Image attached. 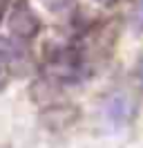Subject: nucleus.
I'll return each mask as SVG.
<instances>
[{
	"instance_id": "1",
	"label": "nucleus",
	"mask_w": 143,
	"mask_h": 148,
	"mask_svg": "<svg viewBox=\"0 0 143 148\" xmlns=\"http://www.w3.org/2000/svg\"><path fill=\"white\" fill-rule=\"evenodd\" d=\"M45 54V70L47 79L58 85L67 83H78L85 72L83 54L78 47L74 45H63V43H49L43 47Z\"/></svg>"
},
{
	"instance_id": "2",
	"label": "nucleus",
	"mask_w": 143,
	"mask_h": 148,
	"mask_svg": "<svg viewBox=\"0 0 143 148\" xmlns=\"http://www.w3.org/2000/svg\"><path fill=\"white\" fill-rule=\"evenodd\" d=\"M5 23H7L11 38L18 40V43L31 40V38H36L40 34V18H38V14L31 9V5L27 0H14L9 5Z\"/></svg>"
},
{
	"instance_id": "3",
	"label": "nucleus",
	"mask_w": 143,
	"mask_h": 148,
	"mask_svg": "<svg viewBox=\"0 0 143 148\" xmlns=\"http://www.w3.org/2000/svg\"><path fill=\"white\" fill-rule=\"evenodd\" d=\"M134 114V103L132 97L123 90H114L107 94L105 103H103V121L110 130H123Z\"/></svg>"
},
{
	"instance_id": "4",
	"label": "nucleus",
	"mask_w": 143,
	"mask_h": 148,
	"mask_svg": "<svg viewBox=\"0 0 143 148\" xmlns=\"http://www.w3.org/2000/svg\"><path fill=\"white\" fill-rule=\"evenodd\" d=\"M0 58H2V65H5L7 74L22 76L31 70L29 49L14 38H0Z\"/></svg>"
},
{
	"instance_id": "5",
	"label": "nucleus",
	"mask_w": 143,
	"mask_h": 148,
	"mask_svg": "<svg viewBox=\"0 0 143 148\" xmlns=\"http://www.w3.org/2000/svg\"><path fill=\"white\" fill-rule=\"evenodd\" d=\"M130 25L134 34H143V0H134L132 14H130Z\"/></svg>"
},
{
	"instance_id": "6",
	"label": "nucleus",
	"mask_w": 143,
	"mask_h": 148,
	"mask_svg": "<svg viewBox=\"0 0 143 148\" xmlns=\"http://www.w3.org/2000/svg\"><path fill=\"white\" fill-rule=\"evenodd\" d=\"M49 14H65L74 5V0H38Z\"/></svg>"
},
{
	"instance_id": "7",
	"label": "nucleus",
	"mask_w": 143,
	"mask_h": 148,
	"mask_svg": "<svg viewBox=\"0 0 143 148\" xmlns=\"http://www.w3.org/2000/svg\"><path fill=\"white\" fill-rule=\"evenodd\" d=\"M134 76L143 83V49H141V54L136 56V63H134Z\"/></svg>"
},
{
	"instance_id": "8",
	"label": "nucleus",
	"mask_w": 143,
	"mask_h": 148,
	"mask_svg": "<svg viewBox=\"0 0 143 148\" xmlns=\"http://www.w3.org/2000/svg\"><path fill=\"white\" fill-rule=\"evenodd\" d=\"M9 0H0V25L5 23V16H7V11H9Z\"/></svg>"
},
{
	"instance_id": "9",
	"label": "nucleus",
	"mask_w": 143,
	"mask_h": 148,
	"mask_svg": "<svg viewBox=\"0 0 143 148\" xmlns=\"http://www.w3.org/2000/svg\"><path fill=\"white\" fill-rule=\"evenodd\" d=\"M89 2H94V5H98V7H112L116 0H89Z\"/></svg>"
},
{
	"instance_id": "10",
	"label": "nucleus",
	"mask_w": 143,
	"mask_h": 148,
	"mask_svg": "<svg viewBox=\"0 0 143 148\" xmlns=\"http://www.w3.org/2000/svg\"><path fill=\"white\" fill-rule=\"evenodd\" d=\"M5 79H7V72H5V65H2V58H0V88L5 83Z\"/></svg>"
}]
</instances>
